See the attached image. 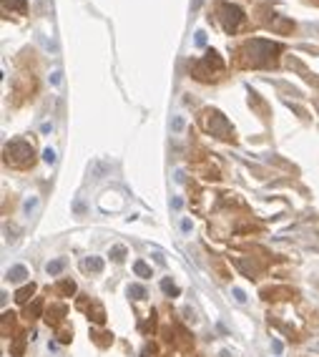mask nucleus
Instances as JSON below:
<instances>
[{
  "label": "nucleus",
  "instance_id": "obj_1",
  "mask_svg": "<svg viewBox=\"0 0 319 357\" xmlns=\"http://www.w3.org/2000/svg\"><path fill=\"white\" fill-rule=\"evenodd\" d=\"M5 161L10 166H18V169H26L33 164V146L26 141H13L5 146Z\"/></svg>",
  "mask_w": 319,
  "mask_h": 357
},
{
  "label": "nucleus",
  "instance_id": "obj_2",
  "mask_svg": "<svg viewBox=\"0 0 319 357\" xmlns=\"http://www.w3.org/2000/svg\"><path fill=\"white\" fill-rule=\"evenodd\" d=\"M203 128L211 131V133L219 136V139H229V136H232L229 123H226V119H224L219 111H206V114H203Z\"/></svg>",
  "mask_w": 319,
  "mask_h": 357
},
{
  "label": "nucleus",
  "instance_id": "obj_3",
  "mask_svg": "<svg viewBox=\"0 0 319 357\" xmlns=\"http://www.w3.org/2000/svg\"><path fill=\"white\" fill-rule=\"evenodd\" d=\"M219 13H221V23H224V30H226V33H234V30L241 26V20H244V13H241L236 5H229V3L221 5Z\"/></svg>",
  "mask_w": 319,
  "mask_h": 357
},
{
  "label": "nucleus",
  "instance_id": "obj_4",
  "mask_svg": "<svg viewBox=\"0 0 319 357\" xmlns=\"http://www.w3.org/2000/svg\"><path fill=\"white\" fill-rule=\"evenodd\" d=\"M63 315H65V307H63V304H56V307H51V309L45 312V322L56 327L60 320H63Z\"/></svg>",
  "mask_w": 319,
  "mask_h": 357
},
{
  "label": "nucleus",
  "instance_id": "obj_5",
  "mask_svg": "<svg viewBox=\"0 0 319 357\" xmlns=\"http://www.w3.org/2000/svg\"><path fill=\"white\" fill-rule=\"evenodd\" d=\"M26 277H28V269L23 267V264H15V267L8 269V279L10 282H23Z\"/></svg>",
  "mask_w": 319,
  "mask_h": 357
},
{
  "label": "nucleus",
  "instance_id": "obj_6",
  "mask_svg": "<svg viewBox=\"0 0 319 357\" xmlns=\"http://www.w3.org/2000/svg\"><path fill=\"white\" fill-rule=\"evenodd\" d=\"M33 292H35V284H26V287H20L18 292H15V302H20V304H26L30 297H33Z\"/></svg>",
  "mask_w": 319,
  "mask_h": 357
},
{
  "label": "nucleus",
  "instance_id": "obj_7",
  "mask_svg": "<svg viewBox=\"0 0 319 357\" xmlns=\"http://www.w3.org/2000/svg\"><path fill=\"white\" fill-rule=\"evenodd\" d=\"M83 269H88V272H103V262L98 257H88V259H83Z\"/></svg>",
  "mask_w": 319,
  "mask_h": 357
},
{
  "label": "nucleus",
  "instance_id": "obj_8",
  "mask_svg": "<svg viewBox=\"0 0 319 357\" xmlns=\"http://www.w3.org/2000/svg\"><path fill=\"white\" fill-rule=\"evenodd\" d=\"M63 267H65V262H63V259H53V262H48V264H45V272H48L51 277H58Z\"/></svg>",
  "mask_w": 319,
  "mask_h": 357
},
{
  "label": "nucleus",
  "instance_id": "obj_9",
  "mask_svg": "<svg viewBox=\"0 0 319 357\" xmlns=\"http://www.w3.org/2000/svg\"><path fill=\"white\" fill-rule=\"evenodd\" d=\"M133 272H136V277H151V267H148V264H146V262H141V259H139V262H133Z\"/></svg>",
  "mask_w": 319,
  "mask_h": 357
},
{
  "label": "nucleus",
  "instance_id": "obj_10",
  "mask_svg": "<svg viewBox=\"0 0 319 357\" xmlns=\"http://www.w3.org/2000/svg\"><path fill=\"white\" fill-rule=\"evenodd\" d=\"M58 292H60V295H68V297H71V295L76 292V282H71V279H63V282L58 284Z\"/></svg>",
  "mask_w": 319,
  "mask_h": 357
},
{
  "label": "nucleus",
  "instance_id": "obj_11",
  "mask_svg": "<svg viewBox=\"0 0 319 357\" xmlns=\"http://www.w3.org/2000/svg\"><path fill=\"white\" fill-rule=\"evenodd\" d=\"M128 295H131L133 299H144L146 297V289L141 287V284H131V287H128Z\"/></svg>",
  "mask_w": 319,
  "mask_h": 357
},
{
  "label": "nucleus",
  "instance_id": "obj_12",
  "mask_svg": "<svg viewBox=\"0 0 319 357\" xmlns=\"http://www.w3.org/2000/svg\"><path fill=\"white\" fill-rule=\"evenodd\" d=\"M108 257H111V259H113V262H121V259H123V257H126V247H121V244H118V247H113V249H111V254H108Z\"/></svg>",
  "mask_w": 319,
  "mask_h": 357
},
{
  "label": "nucleus",
  "instance_id": "obj_13",
  "mask_svg": "<svg viewBox=\"0 0 319 357\" xmlns=\"http://www.w3.org/2000/svg\"><path fill=\"white\" fill-rule=\"evenodd\" d=\"M161 289H164L166 295H178V287H176L171 279H164V282H161Z\"/></svg>",
  "mask_w": 319,
  "mask_h": 357
},
{
  "label": "nucleus",
  "instance_id": "obj_14",
  "mask_svg": "<svg viewBox=\"0 0 319 357\" xmlns=\"http://www.w3.org/2000/svg\"><path fill=\"white\" fill-rule=\"evenodd\" d=\"M23 345H26V337L20 334V337L15 340V345H13V355H15V357H20V355H23Z\"/></svg>",
  "mask_w": 319,
  "mask_h": 357
},
{
  "label": "nucleus",
  "instance_id": "obj_15",
  "mask_svg": "<svg viewBox=\"0 0 319 357\" xmlns=\"http://www.w3.org/2000/svg\"><path fill=\"white\" fill-rule=\"evenodd\" d=\"M40 307H43V299H35V304L28 307V312H26V315H28V320H30V317H35V315L40 312Z\"/></svg>",
  "mask_w": 319,
  "mask_h": 357
},
{
  "label": "nucleus",
  "instance_id": "obj_16",
  "mask_svg": "<svg viewBox=\"0 0 319 357\" xmlns=\"http://www.w3.org/2000/svg\"><path fill=\"white\" fill-rule=\"evenodd\" d=\"M141 357H158V347H156V345H146Z\"/></svg>",
  "mask_w": 319,
  "mask_h": 357
},
{
  "label": "nucleus",
  "instance_id": "obj_17",
  "mask_svg": "<svg viewBox=\"0 0 319 357\" xmlns=\"http://www.w3.org/2000/svg\"><path fill=\"white\" fill-rule=\"evenodd\" d=\"M26 214H33V211H35V209H38V199H35V196H30L28 202H26Z\"/></svg>",
  "mask_w": 319,
  "mask_h": 357
},
{
  "label": "nucleus",
  "instance_id": "obj_18",
  "mask_svg": "<svg viewBox=\"0 0 319 357\" xmlns=\"http://www.w3.org/2000/svg\"><path fill=\"white\" fill-rule=\"evenodd\" d=\"M43 159H45L48 164H53V161H56V151H53V149H45V151H43Z\"/></svg>",
  "mask_w": 319,
  "mask_h": 357
},
{
  "label": "nucleus",
  "instance_id": "obj_19",
  "mask_svg": "<svg viewBox=\"0 0 319 357\" xmlns=\"http://www.w3.org/2000/svg\"><path fill=\"white\" fill-rule=\"evenodd\" d=\"M234 299H236V302H246V295H244V289H234Z\"/></svg>",
  "mask_w": 319,
  "mask_h": 357
},
{
  "label": "nucleus",
  "instance_id": "obj_20",
  "mask_svg": "<svg viewBox=\"0 0 319 357\" xmlns=\"http://www.w3.org/2000/svg\"><path fill=\"white\" fill-rule=\"evenodd\" d=\"M5 5H13V8L23 10V0H5Z\"/></svg>",
  "mask_w": 319,
  "mask_h": 357
},
{
  "label": "nucleus",
  "instance_id": "obj_21",
  "mask_svg": "<svg viewBox=\"0 0 319 357\" xmlns=\"http://www.w3.org/2000/svg\"><path fill=\"white\" fill-rule=\"evenodd\" d=\"M171 128H174V131H181V128H184V119H174Z\"/></svg>",
  "mask_w": 319,
  "mask_h": 357
},
{
  "label": "nucleus",
  "instance_id": "obj_22",
  "mask_svg": "<svg viewBox=\"0 0 319 357\" xmlns=\"http://www.w3.org/2000/svg\"><path fill=\"white\" fill-rule=\"evenodd\" d=\"M191 229V221L189 219H181V232H189Z\"/></svg>",
  "mask_w": 319,
  "mask_h": 357
},
{
  "label": "nucleus",
  "instance_id": "obj_23",
  "mask_svg": "<svg viewBox=\"0 0 319 357\" xmlns=\"http://www.w3.org/2000/svg\"><path fill=\"white\" fill-rule=\"evenodd\" d=\"M51 83H53V86H58L60 83V71H56V73L51 76Z\"/></svg>",
  "mask_w": 319,
  "mask_h": 357
},
{
  "label": "nucleus",
  "instance_id": "obj_24",
  "mask_svg": "<svg viewBox=\"0 0 319 357\" xmlns=\"http://www.w3.org/2000/svg\"><path fill=\"white\" fill-rule=\"evenodd\" d=\"M271 347H274V352H277V355L282 352V342H279V340H274V342H271Z\"/></svg>",
  "mask_w": 319,
  "mask_h": 357
},
{
  "label": "nucleus",
  "instance_id": "obj_25",
  "mask_svg": "<svg viewBox=\"0 0 319 357\" xmlns=\"http://www.w3.org/2000/svg\"><path fill=\"white\" fill-rule=\"evenodd\" d=\"M171 207H174V209H181V207H184V199H174V202H171Z\"/></svg>",
  "mask_w": 319,
  "mask_h": 357
},
{
  "label": "nucleus",
  "instance_id": "obj_26",
  "mask_svg": "<svg viewBox=\"0 0 319 357\" xmlns=\"http://www.w3.org/2000/svg\"><path fill=\"white\" fill-rule=\"evenodd\" d=\"M201 5V0H194V8H199Z\"/></svg>",
  "mask_w": 319,
  "mask_h": 357
}]
</instances>
